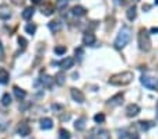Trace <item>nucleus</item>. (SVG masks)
<instances>
[{"label":"nucleus","instance_id":"f257e3e1","mask_svg":"<svg viewBox=\"0 0 158 139\" xmlns=\"http://www.w3.org/2000/svg\"><path fill=\"white\" fill-rule=\"evenodd\" d=\"M130 38H132V30H130L127 25H123L122 28H120V31H119L113 45H115L116 49H122V48H125L129 44Z\"/></svg>","mask_w":158,"mask_h":139},{"label":"nucleus","instance_id":"f03ea898","mask_svg":"<svg viewBox=\"0 0 158 139\" xmlns=\"http://www.w3.org/2000/svg\"><path fill=\"white\" fill-rule=\"evenodd\" d=\"M133 73L126 70V72H122V73H116L113 76H111V79L108 80L109 84H112V86H126L129 83L133 80Z\"/></svg>","mask_w":158,"mask_h":139},{"label":"nucleus","instance_id":"7ed1b4c3","mask_svg":"<svg viewBox=\"0 0 158 139\" xmlns=\"http://www.w3.org/2000/svg\"><path fill=\"white\" fill-rule=\"evenodd\" d=\"M138 48L144 52H148V51L151 49V40H150V34L147 33L145 30H140L138 33Z\"/></svg>","mask_w":158,"mask_h":139},{"label":"nucleus","instance_id":"20e7f679","mask_svg":"<svg viewBox=\"0 0 158 139\" xmlns=\"http://www.w3.org/2000/svg\"><path fill=\"white\" fill-rule=\"evenodd\" d=\"M140 82H141V84L145 87V89H150V90H158V79H155V77L141 76Z\"/></svg>","mask_w":158,"mask_h":139},{"label":"nucleus","instance_id":"39448f33","mask_svg":"<svg viewBox=\"0 0 158 139\" xmlns=\"http://www.w3.org/2000/svg\"><path fill=\"white\" fill-rule=\"evenodd\" d=\"M70 94H72V98L74 100L76 103H79V104L84 103V100H86L84 94H83L79 89H72V90H70Z\"/></svg>","mask_w":158,"mask_h":139},{"label":"nucleus","instance_id":"423d86ee","mask_svg":"<svg viewBox=\"0 0 158 139\" xmlns=\"http://www.w3.org/2000/svg\"><path fill=\"white\" fill-rule=\"evenodd\" d=\"M138 113H140V107L137 104H129L127 108H126V115L130 117V118L138 115Z\"/></svg>","mask_w":158,"mask_h":139},{"label":"nucleus","instance_id":"0eeeda50","mask_svg":"<svg viewBox=\"0 0 158 139\" xmlns=\"http://www.w3.org/2000/svg\"><path fill=\"white\" fill-rule=\"evenodd\" d=\"M17 132H18L20 136H28L30 132H31V128H30L28 124L23 122V124H20V126H18V129H17Z\"/></svg>","mask_w":158,"mask_h":139},{"label":"nucleus","instance_id":"6e6552de","mask_svg":"<svg viewBox=\"0 0 158 139\" xmlns=\"http://www.w3.org/2000/svg\"><path fill=\"white\" fill-rule=\"evenodd\" d=\"M122 101H123V94H116V96H113V97H111L109 98V101H108V104L109 106H112V107H115V106H119V104H122Z\"/></svg>","mask_w":158,"mask_h":139},{"label":"nucleus","instance_id":"1a4fd4ad","mask_svg":"<svg viewBox=\"0 0 158 139\" xmlns=\"http://www.w3.org/2000/svg\"><path fill=\"white\" fill-rule=\"evenodd\" d=\"M95 35L91 33H87L86 35H84V38H83V42H84V45H88V46H92L94 44H95Z\"/></svg>","mask_w":158,"mask_h":139},{"label":"nucleus","instance_id":"9d476101","mask_svg":"<svg viewBox=\"0 0 158 139\" xmlns=\"http://www.w3.org/2000/svg\"><path fill=\"white\" fill-rule=\"evenodd\" d=\"M59 65H60V68H62L63 70H67V69H70V68H73V65H74V59H73V58H66V59H63Z\"/></svg>","mask_w":158,"mask_h":139},{"label":"nucleus","instance_id":"9b49d317","mask_svg":"<svg viewBox=\"0 0 158 139\" xmlns=\"http://www.w3.org/2000/svg\"><path fill=\"white\" fill-rule=\"evenodd\" d=\"M87 10L84 9L83 6H74L72 9V14L73 16H76V17H83V16H86Z\"/></svg>","mask_w":158,"mask_h":139},{"label":"nucleus","instance_id":"f8f14e48","mask_svg":"<svg viewBox=\"0 0 158 139\" xmlns=\"http://www.w3.org/2000/svg\"><path fill=\"white\" fill-rule=\"evenodd\" d=\"M90 139H111V135L106 129H101L99 132H97L95 135H92Z\"/></svg>","mask_w":158,"mask_h":139},{"label":"nucleus","instance_id":"ddd939ff","mask_svg":"<svg viewBox=\"0 0 158 139\" xmlns=\"http://www.w3.org/2000/svg\"><path fill=\"white\" fill-rule=\"evenodd\" d=\"M136 16H137V9H136V6L129 7L127 11H126V17H127V20L129 21H133L136 18Z\"/></svg>","mask_w":158,"mask_h":139},{"label":"nucleus","instance_id":"4468645a","mask_svg":"<svg viewBox=\"0 0 158 139\" xmlns=\"http://www.w3.org/2000/svg\"><path fill=\"white\" fill-rule=\"evenodd\" d=\"M53 126V121L50 118H42L41 119V129H50Z\"/></svg>","mask_w":158,"mask_h":139},{"label":"nucleus","instance_id":"2eb2a0df","mask_svg":"<svg viewBox=\"0 0 158 139\" xmlns=\"http://www.w3.org/2000/svg\"><path fill=\"white\" fill-rule=\"evenodd\" d=\"M49 30L52 33H57V31L62 30V23L60 21H50L49 23Z\"/></svg>","mask_w":158,"mask_h":139},{"label":"nucleus","instance_id":"dca6fc26","mask_svg":"<svg viewBox=\"0 0 158 139\" xmlns=\"http://www.w3.org/2000/svg\"><path fill=\"white\" fill-rule=\"evenodd\" d=\"M9 77H10L9 72H7L6 69H2V68H0V83H2V84H6V83L9 82Z\"/></svg>","mask_w":158,"mask_h":139},{"label":"nucleus","instance_id":"f3484780","mask_svg":"<svg viewBox=\"0 0 158 139\" xmlns=\"http://www.w3.org/2000/svg\"><path fill=\"white\" fill-rule=\"evenodd\" d=\"M34 13H35L34 7H27L25 10L23 11V18H24V20H30V18H32Z\"/></svg>","mask_w":158,"mask_h":139},{"label":"nucleus","instance_id":"a211bd4d","mask_svg":"<svg viewBox=\"0 0 158 139\" xmlns=\"http://www.w3.org/2000/svg\"><path fill=\"white\" fill-rule=\"evenodd\" d=\"M74 128H76L77 131H83V129L86 128V118H84V117H81V118L77 119L76 124H74Z\"/></svg>","mask_w":158,"mask_h":139},{"label":"nucleus","instance_id":"6ab92c4d","mask_svg":"<svg viewBox=\"0 0 158 139\" xmlns=\"http://www.w3.org/2000/svg\"><path fill=\"white\" fill-rule=\"evenodd\" d=\"M14 94H16V97L18 100H24L25 98V96H27V93L24 91V90H21L20 87H17V86L14 87Z\"/></svg>","mask_w":158,"mask_h":139},{"label":"nucleus","instance_id":"aec40b11","mask_svg":"<svg viewBox=\"0 0 158 139\" xmlns=\"http://www.w3.org/2000/svg\"><path fill=\"white\" fill-rule=\"evenodd\" d=\"M138 126H140L143 131H147V129H150L151 126H154V124H152L151 121H140V122H138Z\"/></svg>","mask_w":158,"mask_h":139},{"label":"nucleus","instance_id":"412c9836","mask_svg":"<svg viewBox=\"0 0 158 139\" xmlns=\"http://www.w3.org/2000/svg\"><path fill=\"white\" fill-rule=\"evenodd\" d=\"M70 138H72V136H70V132L67 129L62 128L59 131V139H70Z\"/></svg>","mask_w":158,"mask_h":139},{"label":"nucleus","instance_id":"4be33fe9","mask_svg":"<svg viewBox=\"0 0 158 139\" xmlns=\"http://www.w3.org/2000/svg\"><path fill=\"white\" fill-rule=\"evenodd\" d=\"M25 31H27V34H31V35H34V34H35V31H36V25H35V24H32V23L27 24V25H25Z\"/></svg>","mask_w":158,"mask_h":139},{"label":"nucleus","instance_id":"5701e85b","mask_svg":"<svg viewBox=\"0 0 158 139\" xmlns=\"http://www.w3.org/2000/svg\"><path fill=\"white\" fill-rule=\"evenodd\" d=\"M2 104H3V106H10L11 104V96L9 93L3 94V97H2Z\"/></svg>","mask_w":158,"mask_h":139},{"label":"nucleus","instance_id":"b1692460","mask_svg":"<svg viewBox=\"0 0 158 139\" xmlns=\"http://www.w3.org/2000/svg\"><path fill=\"white\" fill-rule=\"evenodd\" d=\"M67 48L64 45H59V46H55V53L56 55H63V53H66Z\"/></svg>","mask_w":158,"mask_h":139},{"label":"nucleus","instance_id":"393cba45","mask_svg":"<svg viewBox=\"0 0 158 139\" xmlns=\"http://www.w3.org/2000/svg\"><path fill=\"white\" fill-rule=\"evenodd\" d=\"M94 121H95L97 124H102V122H104V121H105V115H104V114H102V113L95 114V115H94Z\"/></svg>","mask_w":158,"mask_h":139},{"label":"nucleus","instance_id":"a878e982","mask_svg":"<svg viewBox=\"0 0 158 139\" xmlns=\"http://www.w3.org/2000/svg\"><path fill=\"white\" fill-rule=\"evenodd\" d=\"M55 82L57 83V84H63V82H64V75H63V72H59L55 76Z\"/></svg>","mask_w":158,"mask_h":139},{"label":"nucleus","instance_id":"bb28decb","mask_svg":"<svg viewBox=\"0 0 158 139\" xmlns=\"http://www.w3.org/2000/svg\"><path fill=\"white\" fill-rule=\"evenodd\" d=\"M52 82H53V79L52 77H49V76H43L42 79H41V83H42L43 86H50Z\"/></svg>","mask_w":158,"mask_h":139},{"label":"nucleus","instance_id":"cd10ccee","mask_svg":"<svg viewBox=\"0 0 158 139\" xmlns=\"http://www.w3.org/2000/svg\"><path fill=\"white\" fill-rule=\"evenodd\" d=\"M42 13L45 14V16H49V14H52V9H50V7H46V9H42Z\"/></svg>","mask_w":158,"mask_h":139},{"label":"nucleus","instance_id":"c85d7f7f","mask_svg":"<svg viewBox=\"0 0 158 139\" xmlns=\"http://www.w3.org/2000/svg\"><path fill=\"white\" fill-rule=\"evenodd\" d=\"M18 44H20V45L24 48V46L27 45V41H25V38H23V37H20V38H18Z\"/></svg>","mask_w":158,"mask_h":139},{"label":"nucleus","instance_id":"c756f323","mask_svg":"<svg viewBox=\"0 0 158 139\" xmlns=\"http://www.w3.org/2000/svg\"><path fill=\"white\" fill-rule=\"evenodd\" d=\"M2 56H3V46L0 44V59H2Z\"/></svg>","mask_w":158,"mask_h":139},{"label":"nucleus","instance_id":"7c9ffc66","mask_svg":"<svg viewBox=\"0 0 158 139\" xmlns=\"http://www.w3.org/2000/svg\"><path fill=\"white\" fill-rule=\"evenodd\" d=\"M32 3H35V4H38V3H41V0H31Z\"/></svg>","mask_w":158,"mask_h":139},{"label":"nucleus","instance_id":"2f4dec72","mask_svg":"<svg viewBox=\"0 0 158 139\" xmlns=\"http://www.w3.org/2000/svg\"><path fill=\"white\" fill-rule=\"evenodd\" d=\"M151 33H152V34H155V33H158V28H152V30H151Z\"/></svg>","mask_w":158,"mask_h":139},{"label":"nucleus","instance_id":"473e14b6","mask_svg":"<svg viewBox=\"0 0 158 139\" xmlns=\"http://www.w3.org/2000/svg\"><path fill=\"white\" fill-rule=\"evenodd\" d=\"M157 117H158V103H157Z\"/></svg>","mask_w":158,"mask_h":139},{"label":"nucleus","instance_id":"72a5a7b5","mask_svg":"<svg viewBox=\"0 0 158 139\" xmlns=\"http://www.w3.org/2000/svg\"><path fill=\"white\" fill-rule=\"evenodd\" d=\"M154 3H155V4H158V0H154Z\"/></svg>","mask_w":158,"mask_h":139}]
</instances>
